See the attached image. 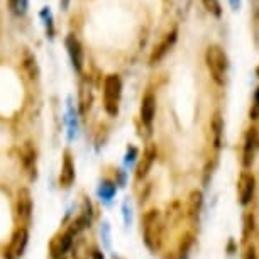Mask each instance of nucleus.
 <instances>
[{
  "label": "nucleus",
  "mask_w": 259,
  "mask_h": 259,
  "mask_svg": "<svg viewBox=\"0 0 259 259\" xmlns=\"http://www.w3.org/2000/svg\"><path fill=\"white\" fill-rule=\"evenodd\" d=\"M99 195H100V200L109 202V200H112V197L115 195V185L110 182H102L100 188H99Z\"/></svg>",
  "instance_id": "obj_18"
},
{
  "label": "nucleus",
  "mask_w": 259,
  "mask_h": 259,
  "mask_svg": "<svg viewBox=\"0 0 259 259\" xmlns=\"http://www.w3.org/2000/svg\"><path fill=\"white\" fill-rule=\"evenodd\" d=\"M156 158H158V149H156L154 144H149L143 153V158H141V161H139L138 169H136V180H138V182H141V180H144L146 177H148Z\"/></svg>",
  "instance_id": "obj_11"
},
{
  "label": "nucleus",
  "mask_w": 259,
  "mask_h": 259,
  "mask_svg": "<svg viewBox=\"0 0 259 259\" xmlns=\"http://www.w3.org/2000/svg\"><path fill=\"white\" fill-rule=\"evenodd\" d=\"M90 256H92V259H105V257H104V252H102L100 249H97V247L92 249Z\"/></svg>",
  "instance_id": "obj_27"
},
{
  "label": "nucleus",
  "mask_w": 259,
  "mask_h": 259,
  "mask_svg": "<svg viewBox=\"0 0 259 259\" xmlns=\"http://www.w3.org/2000/svg\"><path fill=\"white\" fill-rule=\"evenodd\" d=\"M205 63H207L208 73L212 80L219 87H224L227 81L229 73V58L227 53L222 50L219 45H210L205 51Z\"/></svg>",
  "instance_id": "obj_1"
},
{
  "label": "nucleus",
  "mask_w": 259,
  "mask_h": 259,
  "mask_svg": "<svg viewBox=\"0 0 259 259\" xmlns=\"http://www.w3.org/2000/svg\"><path fill=\"white\" fill-rule=\"evenodd\" d=\"M251 9H252V21L256 22V26H259V0H252Z\"/></svg>",
  "instance_id": "obj_25"
},
{
  "label": "nucleus",
  "mask_w": 259,
  "mask_h": 259,
  "mask_svg": "<svg viewBox=\"0 0 259 259\" xmlns=\"http://www.w3.org/2000/svg\"><path fill=\"white\" fill-rule=\"evenodd\" d=\"M76 226L73 224L71 229L63 234V236L58 239L56 242H53V256L55 257H63L65 254L70 251L71 246H73V241H75V236H76Z\"/></svg>",
  "instance_id": "obj_12"
},
{
  "label": "nucleus",
  "mask_w": 259,
  "mask_h": 259,
  "mask_svg": "<svg viewBox=\"0 0 259 259\" xmlns=\"http://www.w3.org/2000/svg\"><path fill=\"white\" fill-rule=\"evenodd\" d=\"M203 7L207 9L208 14H212L213 17H222V6L221 0H202Z\"/></svg>",
  "instance_id": "obj_19"
},
{
  "label": "nucleus",
  "mask_w": 259,
  "mask_h": 259,
  "mask_svg": "<svg viewBox=\"0 0 259 259\" xmlns=\"http://www.w3.org/2000/svg\"><path fill=\"white\" fill-rule=\"evenodd\" d=\"M9 4V9L14 16L17 17H24L27 12V7H29V0H7Z\"/></svg>",
  "instance_id": "obj_16"
},
{
  "label": "nucleus",
  "mask_w": 259,
  "mask_h": 259,
  "mask_svg": "<svg viewBox=\"0 0 259 259\" xmlns=\"http://www.w3.org/2000/svg\"><path fill=\"white\" fill-rule=\"evenodd\" d=\"M100 234H102V237H104L105 247H109V246H110V229H109V224H107V222L102 224V227H100Z\"/></svg>",
  "instance_id": "obj_24"
},
{
  "label": "nucleus",
  "mask_w": 259,
  "mask_h": 259,
  "mask_svg": "<svg viewBox=\"0 0 259 259\" xmlns=\"http://www.w3.org/2000/svg\"><path fill=\"white\" fill-rule=\"evenodd\" d=\"M210 129H212V134H213V146L215 148H221V143H222V131H224V120L219 112L213 114V119H212V124H210Z\"/></svg>",
  "instance_id": "obj_15"
},
{
  "label": "nucleus",
  "mask_w": 259,
  "mask_h": 259,
  "mask_svg": "<svg viewBox=\"0 0 259 259\" xmlns=\"http://www.w3.org/2000/svg\"><path fill=\"white\" fill-rule=\"evenodd\" d=\"M22 156V164L27 169V173L31 175V178H36V149L32 148L31 143H26L21 151Z\"/></svg>",
  "instance_id": "obj_14"
},
{
  "label": "nucleus",
  "mask_w": 259,
  "mask_h": 259,
  "mask_svg": "<svg viewBox=\"0 0 259 259\" xmlns=\"http://www.w3.org/2000/svg\"><path fill=\"white\" fill-rule=\"evenodd\" d=\"M60 187L70 188L76 180V169H75V161H73L70 151H65L63 154V163H61V171H60Z\"/></svg>",
  "instance_id": "obj_10"
},
{
  "label": "nucleus",
  "mask_w": 259,
  "mask_h": 259,
  "mask_svg": "<svg viewBox=\"0 0 259 259\" xmlns=\"http://www.w3.org/2000/svg\"><path fill=\"white\" fill-rule=\"evenodd\" d=\"M114 259H120V257H114Z\"/></svg>",
  "instance_id": "obj_32"
},
{
  "label": "nucleus",
  "mask_w": 259,
  "mask_h": 259,
  "mask_svg": "<svg viewBox=\"0 0 259 259\" xmlns=\"http://www.w3.org/2000/svg\"><path fill=\"white\" fill-rule=\"evenodd\" d=\"M122 215H124L125 226H131V224H133V208H131L129 200H125V202L122 203Z\"/></svg>",
  "instance_id": "obj_21"
},
{
  "label": "nucleus",
  "mask_w": 259,
  "mask_h": 259,
  "mask_svg": "<svg viewBox=\"0 0 259 259\" xmlns=\"http://www.w3.org/2000/svg\"><path fill=\"white\" fill-rule=\"evenodd\" d=\"M143 236L144 242L151 251H156L161 242V224H159V212L158 210H149L143 215Z\"/></svg>",
  "instance_id": "obj_3"
},
{
  "label": "nucleus",
  "mask_w": 259,
  "mask_h": 259,
  "mask_svg": "<svg viewBox=\"0 0 259 259\" xmlns=\"http://www.w3.org/2000/svg\"><path fill=\"white\" fill-rule=\"evenodd\" d=\"M259 151V131L256 127H249L246 136H244V151H242V164L249 168L254 163Z\"/></svg>",
  "instance_id": "obj_5"
},
{
  "label": "nucleus",
  "mask_w": 259,
  "mask_h": 259,
  "mask_svg": "<svg viewBox=\"0 0 259 259\" xmlns=\"http://www.w3.org/2000/svg\"><path fill=\"white\" fill-rule=\"evenodd\" d=\"M27 241H29V232H27V227H19L16 234H14L11 244L9 247L6 249V259H19L26 251V246H27Z\"/></svg>",
  "instance_id": "obj_6"
},
{
  "label": "nucleus",
  "mask_w": 259,
  "mask_h": 259,
  "mask_svg": "<svg viewBox=\"0 0 259 259\" xmlns=\"http://www.w3.org/2000/svg\"><path fill=\"white\" fill-rule=\"evenodd\" d=\"M154 115H156V97L153 92H148L143 97V102H141V120H143V124L146 127H151L153 125Z\"/></svg>",
  "instance_id": "obj_13"
},
{
  "label": "nucleus",
  "mask_w": 259,
  "mask_h": 259,
  "mask_svg": "<svg viewBox=\"0 0 259 259\" xmlns=\"http://www.w3.org/2000/svg\"><path fill=\"white\" fill-rule=\"evenodd\" d=\"M244 259H257V256H256V249H254V247H249L247 251H246V256H244Z\"/></svg>",
  "instance_id": "obj_28"
},
{
  "label": "nucleus",
  "mask_w": 259,
  "mask_h": 259,
  "mask_svg": "<svg viewBox=\"0 0 259 259\" xmlns=\"http://www.w3.org/2000/svg\"><path fill=\"white\" fill-rule=\"evenodd\" d=\"M251 119H259V87L256 89V94H254V104L251 109Z\"/></svg>",
  "instance_id": "obj_23"
},
{
  "label": "nucleus",
  "mask_w": 259,
  "mask_h": 259,
  "mask_svg": "<svg viewBox=\"0 0 259 259\" xmlns=\"http://www.w3.org/2000/svg\"><path fill=\"white\" fill-rule=\"evenodd\" d=\"M61 9H65V11H66V9H68V6H70V0H61Z\"/></svg>",
  "instance_id": "obj_30"
},
{
  "label": "nucleus",
  "mask_w": 259,
  "mask_h": 259,
  "mask_svg": "<svg viewBox=\"0 0 259 259\" xmlns=\"http://www.w3.org/2000/svg\"><path fill=\"white\" fill-rule=\"evenodd\" d=\"M177 39H178V29L173 27L171 31L166 32L164 36L159 39L158 45L153 48V53H151V56H149V65H158V63L171 51V48L175 46Z\"/></svg>",
  "instance_id": "obj_4"
},
{
  "label": "nucleus",
  "mask_w": 259,
  "mask_h": 259,
  "mask_svg": "<svg viewBox=\"0 0 259 259\" xmlns=\"http://www.w3.org/2000/svg\"><path fill=\"white\" fill-rule=\"evenodd\" d=\"M254 187H256V180L251 173H241L237 183V193H239V202L241 205H249L254 197Z\"/></svg>",
  "instance_id": "obj_8"
},
{
  "label": "nucleus",
  "mask_w": 259,
  "mask_h": 259,
  "mask_svg": "<svg viewBox=\"0 0 259 259\" xmlns=\"http://www.w3.org/2000/svg\"><path fill=\"white\" fill-rule=\"evenodd\" d=\"M229 4H231L232 11H239L241 9V0H229Z\"/></svg>",
  "instance_id": "obj_29"
},
{
  "label": "nucleus",
  "mask_w": 259,
  "mask_h": 259,
  "mask_svg": "<svg viewBox=\"0 0 259 259\" xmlns=\"http://www.w3.org/2000/svg\"><path fill=\"white\" fill-rule=\"evenodd\" d=\"M32 197L31 192L27 188H21L19 190V197H17V215L21 219L22 226L27 227L32 221Z\"/></svg>",
  "instance_id": "obj_7"
},
{
  "label": "nucleus",
  "mask_w": 259,
  "mask_h": 259,
  "mask_svg": "<svg viewBox=\"0 0 259 259\" xmlns=\"http://www.w3.org/2000/svg\"><path fill=\"white\" fill-rule=\"evenodd\" d=\"M122 99V80L119 75H109L104 80V109L109 115L119 114Z\"/></svg>",
  "instance_id": "obj_2"
},
{
  "label": "nucleus",
  "mask_w": 259,
  "mask_h": 259,
  "mask_svg": "<svg viewBox=\"0 0 259 259\" xmlns=\"http://www.w3.org/2000/svg\"><path fill=\"white\" fill-rule=\"evenodd\" d=\"M66 50H68V55H70V60H71V65L75 68L76 73H81L83 70V48L78 41V37L75 34H68L66 36Z\"/></svg>",
  "instance_id": "obj_9"
},
{
  "label": "nucleus",
  "mask_w": 259,
  "mask_h": 259,
  "mask_svg": "<svg viewBox=\"0 0 259 259\" xmlns=\"http://www.w3.org/2000/svg\"><path fill=\"white\" fill-rule=\"evenodd\" d=\"M256 75H257V78H259V65H257V70H256Z\"/></svg>",
  "instance_id": "obj_31"
},
{
  "label": "nucleus",
  "mask_w": 259,
  "mask_h": 259,
  "mask_svg": "<svg viewBox=\"0 0 259 259\" xmlns=\"http://www.w3.org/2000/svg\"><path fill=\"white\" fill-rule=\"evenodd\" d=\"M200 207H202V193H200V192H193L192 193V213L198 215Z\"/></svg>",
  "instance_id": "obj_22"
},
{
  "label": "nucleus",
  "mask_w": 259,
  "mask_h": 259,
  "mask_svg": "<svg viewBox=\"0 0 259 259\" xmlns=\"http://www.w3.org/2000/svg\"><path fill=\"white\" fill-rule=\"evenodd\" d=\"M22 63H24V68H26L27 73H29V78H31V80H36V78H37L36 58H34L31 53H26V56H24Z\"/></svg>",
  "instance_id": "obj_17"
},
{
  "label": "nucleus",
  "mask_w": 259,
  "mask_h": 259,
  "mask_svg": "<svg viewBox=\"0 0 259 259\" xmlns=\"http://www.w3.org/2000/svg\"><path fill=\"white\" fill-rule=\"evenodd\" d=\"M41 17L45 21V26H46V31L50 34V37H53V16H51V11L50 7H45L41 11Z\"/></svg>",
  "instance_id": "obj_20"
},
{
  "label": "nucleus",
  "mask_w": 259,
  "mask_h": 259,
  "mask_svg": "<svg viewBox=\"0 0 259 259\" xmlns=\"http://www.w3.org/2000/svg\"><path fill=\"white\" fill-rule=\"evenodd\" d=\"M136 156H138V149H136V148H129V149H127V154H125V163L127 164H133L134 159H136Z\"/></svg>",
  "instance_id": "obj_26"
}]
</instances>
